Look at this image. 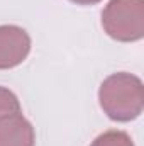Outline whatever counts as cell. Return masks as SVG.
<instances>
[{
  "label": "cell",
  "instance_id": "obj_1",
  "mask_svg": "<svg viewBox=\"0 0 144 146\" xmlns=\"http://www.w3.org/2000/svg\"><path fill=\"white\" fill-rule=\"evenodd\" d=\"M98 102L104 114L117 122L137 119L144 109V87L139 76L119 72L107 76L98 88Z\"/></svg>",
  "mask_w": 144,
  "mask_h": 146
},
{
  "label": "cell",
  "instance_id": "obj_2",
  "mask_svg": "<svg viewBox=\"0 0 144 146\" xmlns=\"http://www.w3.org/2000/svg\"><path fill=\"white\" fill-rule=\"evenodd\" d=\"M102 27L119 42L144 37V0H110L102 10Z\"/></svg>",
  "mask_w": 144,
  "mask_h": 146
},
{
  "label": "cell",
  "instance_id": "obj_3",
  "mask_svg": "<svg viewBox=\"0 0 144 146\" xmlns=\"http://www.w3.org/2000/svg\"><path fill=\"white\" fill-rule=\"evenodd\" d=\"M31 53V37L19 26H0V70L19 66Z\"/></svg>",
  "mask_w": 144,
  "mask_h": 146
},
{
  "label": "cell",
  "instance_id": "obj_4",
  "mask_svg": "<svg viewBox=\"0 0 144 146\" xmlns=\"http://www.w3.org/2000/svg\"><path fill=\"white\" fill-rule=\"evenodd\" d=\"M36 133L32 124L20 114L0 119V146H34Z\"/></svg>",
  "mask_w": 144,
  "mask_h": 146
},
{
  "label": "cell",
  "instance_id": "obj_5",
  "mask_svg": "<svg viewBox=\"0 0 144 146\" xmlns=\"http://www.w3.org/2000/svg\"><path fill=\"white\" fill-rule=\"evenodd\" d=\"M90 146H134L132 138L126 131L119 129H108L105 133L98 134Z\"/></svg>",
  "mask_w": 144,
  "mask_h": 146
},
{
  "label": "cell",
  "instance_id": "obj_6",
  "mask_svg": "<svg viewBox=\"0 0 144 146\" xmlns=\"http://www.w3.org/2000/svg\"><path fill=\"white\" fill-rule=\"evenodd\" d=\"M17 112H20V102L17 95L9 88L0 87V119Z\"/></svg>",
  "mask_w": 144,
  "mask_h": 146
},
{
  "label": "cell",
  "instance_id": "obj_7",
  "mask_svg": "<svg viewBox=\"0 0 144 146\" xmlns=\"http://www.w3.org/2000/svg\"><path fill=\"white\" fill-rule=\"evenodd\" d=\"M70 2L76 3V5H95V3H98L102 0H70Z\"/></svg>",
  "mask_w": 144,
  "mask_h": 146
}]
</instances>
